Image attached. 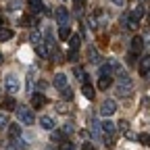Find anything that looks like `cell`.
Segmentation results:
<instances>
[{"instance_id": "cell-1", "label": "cell", "mask_w": 150, "mask_h": 150, "mask_svg": "<svg viewBox=\"0 0 150 150\" xmlns=\"http://www.w3.org/2000/svg\"><path fill=\"white\" fill-rule=\"evenodd\" d=\"M131 90H134V83H131V79L127 77L125 73H121V77H119V86H117V94H119V96H129Z\"/></svg>"}, {"instance_id": "cell-2", "label": "cell", "mask_w": 150, "mask_h": 150, "mask_svg": "<svg viewBox=\"0 0 150 150\" xmlns=\"http://www.w3.org/2000/svg\"><path fill=\"white\" fill-rule=\"evenodd\" d=\"M19 88H21V83H19V77H17L15 73H8L6 77H4V90H6L8 94H17Z\"/></svg>"}, {"instance_id": "cell-3", "label": "cell", "mask_w": 150, "mask_h": 150, "mask_svg": "<svg viewBox=\"0 0 150 150\" xmlns=\"http://www.w3.org/2000/svg\"><path fill=\"white\" fill-rule=\"evenodd\" d=\"M17 117H19V121H21L23 125H33V123H35L33 112H31L29 108H25V106H21V108L17 110Z\"/></svg>"}, {"instance_id": "cell-4", "label": "cell", "mask_w": 150, "mask_h": 150, "mask_svg": "<svg viewBox=\"0 0 150 150\" xmlns=\"http://www.w3.org/2000/svg\"><path fill=\"white\" fill-rule=\"evenodd\" d=\"M115 112H117V102L112 98H106L102 102V106H100V115L102 117H110V115H115Z\"/></svg>"}, {"instance_id": "cell-5", "label": "cell", "mask_w": 150, "mask_h": 150, "mask_svg": "<svg viewBox=\"0 0 150 150\" xmlns=\"http://www.w3.org/2000/svg\"><path fill=\"white\" fill-rule=\"evenodd\" d=\"M54 19H56L61 25H67V21H69V11H67L65 6H59V8H56V13H54Z\"/></svg>"}, {"instance_id": "cell-6", "label": "cell", "mask_w": 150, "mask_h": 150, "mask_svg": "<svg viewBox=\"0 0 150 150\" xmlns=\"http://www.w3.org/2000/svg\"><path fill=\"white\" fill-rule=\"evenodd\" d=\"M52 83H54V88H61V90L67 88V75H65V73H56Z\"/></svg>"}, {"instance_id": "cell-7", "label": "cell", "mask_w": 150, "mask_h": 150, "mask_svg": "<svg viewBox=\"0 0 150 150\" xmlns=\"http://www.w3.org/2000/svg\"><path fill=\"white\" fill-rule=\"evenodd\" d=\"M146 46H144V38H134V40H131V52H142Z\"/></svg>"}, {"instance_id": "cell-8", "label": "cell", "mask_w": 150, "mask_h": 150, "mask_svg": "<svg viewBox=\"0 0 150 150\" xmlns=\"http://www.w3.org/2000/svg\"><path fill=\"white\" fill-rule=\"evenodd\" d=\"M138 69H140V73H142V75H146V73L150 71V54H146V56H142V61H140V65H138Z\"/></svg>"}, {"instance_id": "cell-9", "label": "cell", "mask_w": 150, "mask_h": 150, "mask_svg": "<svg viewBox=\"0 0 150 150\" xmlns=\"http://www.w3.org/2000/svg\"><path fill=\"white\" fill-rule=\"evenodd\" d=\"M46 104V96H42V94H33V98H31V106L33 108H40Z\"/></svg>"}, {"instance_id": "cell-10", "label": "cell", "mask_w": 150, "mask_h": 150, "mask_svg": "<svg viewBox=\"0 0 150 150\" xmlns=\"http://www.w3.org/2000/svg\"><path fill=\"white\" fill-rule=\"evenodd\" d=\"M40 127L46 129V131H52L54 129V121L50 117H40Z\"/></svg>"}, {"instance_id": "cell-11", "label": "cell", "mask_w": 150, "mask_h": 150, "mask_svg": "<svg viewBox=\"0 0 150 150\" xmlns=\"http://www.w3.org/2000/svg\"><path fill=\"white\" fill-rule=\"evenodd\" d=\"M110 83H112L110 75H100V79H98V88H100V90H108Z\"/></svg>"}, {"instance_id": "cell-12", "label": "cell", "mask_w": 150, "mask_h": 150, "mask_svg": "<svg viewBox=\"0 0 150 150\" xmlns=\"http://www.w3.org/2000/svg\"><path fill=\"white\" fill-rule=\"evenodd\" d=\"M146 15V8L142 6V4H138V6H134V11H131V17H134V19H138V21H140V19Z\"/></svg>"}, {"instance_id": "cell-13", "label": "cell", "mask_w": 150, "mask_h": 150, "mask_svg": "<svg viewBox=\"0 0 150 150\" xmlns=\"http://www.w3.org/2000/svg\"><path fill=\"white\" fill-rule=\"evenodd\" d=\"M29 42L33 44V46H40V44H44V38L38 33V31H31V35H29Z\"/></svg>"}, {"instance_id": "cell-14", "label": "cell", "mask_w": 150, "mask_h": 150, "mask_svg": "<svg viewBox=\"0 0 150 150\" xmlns=\"http://www.w3.org/2000/svg\"><path fill=\"white\" fill-rule=\"evenodd\" d=\"M88 59H90V63H100V56H98V50L94 48V46H90V50H88Z\"/></svg>"}, {"instance_id": "cell-15", "label": "cell", "mask_w": 150, "mask_h": 150, "mask_svg": "<svg viewBox=\"0 0 150 150\" xmlns=\"http://www.w3.org/2000/svg\"><path fill=\"white\" fill-rule=\"evenodd\" d=\"M11 38H13V29L0 27V42H6V40H11Z\"/></svg>"}, {"instance_id": "cell-16", "label": "cell", "mask_w": 150, "mask_h": 150, "mask_svg": "<svg viewBox=\"0 0 150 150\" xmlns=\"http://www.w3.org/2000/svg\"><path fill=\"white\" fill-rule=\"evenodd\" d=\"M59 38H61V40H69V38H71V27L61 25V29H59Z\"/></svg>"}, {"instance_id": "cell-17", "label": "cell", "mask_w": 150, "mask_h": 150, "mask_svg": "<svg viewBox=\"0 0 150 150\" xmlns=\"http://www.w3.org/2000/svg\"><path fill=\"white\" fill-rule=\"evenodd\" d=\"M79 44H81L79 35H71V38H69V48H71V50H77V48H79Z\"/></svg>"}, {"instance_id": "cell-18", "label": "cell", "mask_w": 150, "mask_h": 150, "mask_svg": "<svg viewBox=\"0 0 150 150\" xmlns=\"http://www.w3.org/2000/svg\"><path fill=\"white\" fill-rule=\"evenodd\" d=\"M29 8H31V13L44 11V8H42V0H29Z\"/></svg>"}, {"instance_id": "cell-19", "label": "cell", "mask_w": 150, "mask_h": 150, "mask_svg": "<svg viewBox=\"0 0 150 150\" xmlns=\"http://www.w3.org/2000/svg\"><path fill=\"white\" fill-rule=\"evenodd\" d=\"M102 131H104V134H112V131H115V123H112V121H102Z\"/></svg>"}, {"instance_id": "cell-20", "label": "cell", "mask_w": 150, "mask_h": 150, "mask_svg": "<svg viewBox=\"0 0 150 150\" xmlns=\"http://www.w3.org/2000/svg\"><path fill=\"white\" fill-rule=\"evenodd\" d=\"M8 134L13 136V138H19V136H21V127H19V125H8Z\"/></svg>"}, {"instance_id": "cell-21", "label": "cell", "mask_w": 150, "mask_h": 150, "mask_svg": "<svg viewBox=\"0 0 150 150\" xmlns=\"http://www.w3.org/2000/svg\"><path fill=\"white\" fill-rule=\"evenodd\" d=\"M83 96H86L88 100H92V98H94V88H92V86L83 83Z\"/></svg>"}, {"instance_id": "cell-22", "label": "cell", "mask_w": 150, "mask_h": 150, "mask_svg": "<svg viewBox=\"0 0 150 150\" xmlns=\"http://www.w3.org/2000/svg\"><path fill=\"white\" fill-rule=\"evenodd\" d=\"M112 71H115V69H112V65H110L108 61H106V65H102V67H100V75H110Z\"/></svg>"}, {"instance_id": "cell-23", "label": "cell", "mask_w": 150, "mask_h": 150, "mask_svg": "<svg viewBox=\"0 0 150 150\" xmlns=\"http://www.w3.org/2000/svg\"><path fill=\"white\" fill-rule=\"evenodd\" d=\"M56 112L67 115V112H69V104H67V102H59V104H56Z\"/></svg>"}, {"instance_id": "cell-24", "label": "cell", "mask_w": 150, "mask_h": 150, "mask_svg": "<svg viewBox=\"0 0 150 150\" xmlns=\"http://www.w3.org/2000/svg\"><path fill=\"white\" fill-rule=\"evenodd\" d=\"M73 73H75V77H77V79H81V81L86 83V73H83V69H81V67H75V69H73Z\"/></svg>"}, {"instance_id": "cell-25", "label": "cell", "mask_w": 150, "mask_h": 150, "mask_svg": "<svg viewBox=\"0 0 150 150\" xmlns=\"http://www.w3.org/2000/svg\"><path fill=\"white\" fill-rule=\"evenodd\" d=\"M138 140H140L144 146H150V134H140V136H138Z\"/></svg>"}, {"instance_id": "cell-26", "label": "cell", "mask_w": 150, "mask_h": 150, "mask_svg": "<svg viewBox=\"0 0 150 150\" xmlns=\"http://www.w3.org/2000/svg\"><path fill=\"white\" fill-rule=\"evenodd\" d=\"M2 108H4V110H6V108H8V110L15 108V100H13V98H6V100L2 102Z\"/></svg>"}, {"instance_id": "cell-27", "label": "cell", "mask_w": 150, "mask_h": 150, "mask_svg": "<svg viewBox=\"0 0 150 150\" xmlns=\"http://www.w3.org/2000/svg\"><path fill=\"white\" fill-rule=\"evenodd\" d=\"M50 138H52V142H59V140H63V134H61V131H50Z\"/></svg>"}, {"instance_id": "cell-28", "label": "cell", "mask_w": 150, "mask_h": 150, "mask_svg": "<svg viewBox=\"0 0 150 150\" xmlns=\"http://www.w3.org/2000/svg\"><path fill=\"white\" fill-rule=\"evenodd\" d=\"M8 125V117L4 115V112H0V129H4Z\"/></svg>"}, {"instance_id": "cell-29", "label": "cell", "mask_w": 150, "mask_h": 150, "mask_svg": "<svg viewBox=\"0 0 150 150\" xmlns=\"http://www.w3.org/2000/svg\"><path fill=\"white\" fill-rule=\"evenodd\" d=\"M63 96H65V100H71V96H73V92H71L69 88H63Z\"/></svg>"}, {"instance_id": "cell-30", "label": "cell", "mask_w": 150, "mask_h": 150, "mask_svg": "<svg viewBox=\"0 0 150 150\" xmlns=\"http://www.w3.org/2000/svg\"><path fill=\"white\" fill-rule=\"evenodd\" d=\"M81 13H83V6H81V2H77V4H75V15L81 17Z\"/></svg>"}, {"instance_id": "cell-31", "label": "cell", "mask_w": 150, "mask_h": 150, "mask_svg": "<svg viewBox=\"0 0 150 150\" xmlns=\"http://www.w3.org/2000/svg\"><path fill=\"white\" fill-rule=\"evenodd\" d=\"M119 129H121V131H127V129H129V123H127V121H121V123H119Z\"/></svg>"}, {"instance_id": "cell-32", "label": "cell", "mask_w": 150, "mask_h": 150, "mask_svg": "<svg viewBox=\"0 0 150 150\" xmlns=\"http://www.w3.org/2000/svg\"><path fill=\"white\" fill-rule=\"evenodd\" d=\"M71 131H73V123H67L65 129H63V134H71Z\"/></svg>"}, {"instance_id": "cell-33", "label": "cell", "mask_w": 150, "mask_h": 150, "mask_svg": "<svg viewBox=\"0 0 150 150\" xmlns=\"http://www.w3.org/2000/svg\"><path fill=\"white\" fill-rule=\"evenodd\" d=\"M144 46H146V48H150V33H146V35H144Z\"/></svg>"}, {"instance_id": "cell-34", "label": "cell", "mask_w": 150, "mask_h": 150, "mask_svg": "<svg viewBox=\"0 0 150 150\" xmlns=\"http://www.w3.org/2000/svg\"><path fill=\"white\" fill-rule=\"evenodd\" d=\"M61 150H75V148H73V144H69V142H65V144H63V148H61Z\"/></svg>"}, {"instance_id": "cell-35", "label": "cell", "mask_w": 150, "mask_h": 150, "mask_svg": "<svg viewBox=\"0 0 150 150\" xmlns=\"http://www.w3.org/2000/svg\"><path fill=\"white\" fill-rule=\"evenodd\" d=\"M110 2H112V4H117V6H123V4H125V0H110Z\"/></svg>"}, {"instance_id": "cell-36", "label": "cell", "mask_w": 150, "mask_h": 150, "mask_svg": "<svg viewBox=\"0 0 150 150\" xmlns=\"http://www.w3.org/2000/svg\"><path fill=\"white\" fill-rule=\"evenodd\" d=\"M81 150H94V146L88 142V144H83V148H81Z\"/></svg>"}, {"instance_id": "cell-37", "label": "cell", "mask_w": 150, "mask_h": 150, "mask_svg": "<svg viewBox=\"0 0 150 150\" xmlns=\"http://www.w3.org/2000/svg\"><path fill=\"white\" fill-rule=\"evenodd\" d=\"M0 63H2V54H0Z\"/></svg>"}, {"instance_id": "cell-38", "label": "cell", "mask_w": 150, "mask_h": 150, "mask_svg": "<svg viewBox=\"0 0 150 150\" xmlns=\"http://www.w3.org/2000/svg\"><path fill=\"white\" fill-rule=\"evenodd\" d=\"M75 2H81V0H75Z\"/></svg>"}, {"instance_id": "cell-39", "label": "cell", "mask_w": 150, "mask_h": 150, "mask_svg": "<svg viewBox=\"0 0 150 150\" xmlns=\"http://www.w3.org/2000/svg\"><path fill=\"white\" fill-rule=\"evenodd\" d=\"M148 17H150V11H148Z\"/></svg>"}, {"instance_id": "cell-40", "label": "cell", "mask_w": 150, "mask_h": 150, "mask_svg": "<svg viewBox=\"0 0 150 150\" xmlns=\"http://www.w3.org/2000/svg\"><path fill=\"white\" fill-rule=\"evenodd\" d=\"M140 2H142V0H140Z\"/></svg>"}]
</instances>
